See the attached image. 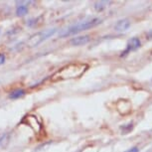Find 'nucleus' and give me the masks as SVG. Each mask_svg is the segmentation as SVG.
<instances>
[{
  "mask_svg": "<svg viewBox=\"0 0 152 152\" xmlns=\"http://www.w3.org/2000/svg\"><path fill=\"white\" fill-rule=\"evenodd\" d=\"M88 69V66L85 63H71L61 68L51 77V82L58 83L67 80L77 79L82 77Z\"/></svg>",
  "mask_w": 152,
  "mask_h": 152,
  "instance_id": "nucleus-1",
  "label": "nucleus"
},
{
  "mask_svg": "<svg viewBox=\"0 0 152 152\" xmlns=\"http://www.w3.org/2000/svg\"><path fill=\"white\" fill-rule=\"evenodd\" d=\"M100 23H102V19H99V18H94L91 20H88V21L78 23V24H75L73 26L67 28V29L62 30L61 32H60L59 36L61 37V38H63V37L75 35V34H78L80 32H82V31H85V30L96 27L97 25H99Z\"/></svg>",
  "mask_w": 152,
  "mask_h": 152,
  "instance_id": "nucleus-2",
  "label": "nucleus"
},
{
  "mask_svg": "<svg viewBox=\"0 0 152 152\" xmlns=\"http://www.w3.org/2000/svg\"><path fill=\"white\" fill-rule=\"evenodd\" d=\"M57 32V29L53 28V29H47L44 31H41V32H38L36 34H34L30 37L29 39L27 40L25 45L28 48H34L39 46L41 43H43L44 41H46L47 39H49L50 37H52L54 34Z\"/></svg>",
  "mask_w": 152,
  "mask_h": 152,
  "instance_id": "nucleus-3",
  "label": "nucleus"
},
{
  "mask_svg": "<svg viewBox=\"0 0 152 152\" xmlns=\"http://www.w3.org/2000/svg\"><path fill=\"white\" fill-rule=\"evenodd\" d=\"M21 122L28 125L29 127H31L36 133H39L40 131L42 130L43 125H42L41 121L39 120L38 117L36 115H33V114H28V115H26L22 119Z\"/></svg>",
  "mask_w": 152,
  "mask_h": 152,
  "instance_id": "nucleus-4",
  "label": "nucleus"
},
{
  "mask_svg": "<svg viewBox=\"0 0 152 152\" xmlns=\"http://www.w3.org/2000/svg\"><path fill=\"white\" fill-rule=\"evenodd\" d=\"M140 46H141V42H140V40L138 38H136V37L131 38L129 41L127 42L126 49L121 53V57H124V56L127 55L128 53L133 52V51H136L137 49L140 48Z\"/></svg>",
  "mask_w": 152,
  "mask_h": 152,
  "instance_id": "nucleus-5",
  "label": "nucleus"
},
{
  "mask_svg": "<svg viewBox=\"0 0 152 152\" xmlns=\"http://www.w3.org/2000/svg\"><path fill=\"white\" fill-rule=\"evenodd\" d=\"M91 41V37L88 35H84V36H78L70 40V44L73 46H83L88 44Z\"/></svg>",
  "mask_w": 152,
  "mask_h": 152,
  "instance_id": "nucleus-6",
  "label": "nucleus"
},
{
  "mask_svg": "<svg viewBox=\"0 0 152 152\" xmlns=\"http://www.w3.org/2000/svg\"><path fill=\"white\" fill-rule=\"evenodd\" d=\"M129 27H130V21L128 19H121L119 21H117L116 24L114 25V29L118 31V32L126 31Z\"/></svg>",
  "mask_w": 152,
  "mask_h": 152,
  "instance_id": "nucleus-7",
  "label": "nucleus"
},
{
  "mask_svg": "<svg viewBox=\"0 0 152 152\" xmlns=\"http://www.w3.org/2000/svg\"><path fill=\"white\" fill-rule=\"evenodd\" d=\"M25 94V91L22 90V88H17V90H14L13 91H11L9 94V97L12 99H17L22 97Z\"/></svg>",
  "mask_w": 152,
  "mask_h": 152,
  "instance_id": "nucleus-8",
  "label": "nucleus"
},
{
  "mask_svg": "<svg viewBox=\"0 0 152 152\" xmlns=\"http://www.w3.org/2000/svg\"><path fill=\"white\" fill-rule=\"evenodd\" d=\"M110 3V1H99L94 4V7L97 12H100V11L104 10Z\"/></svg>",
  "mask_w": 152,
  "mask_h": 152,
  "instance_id": "nucleus-9",
  "label": "nucleus"
},
{
  "mask_svg": "<svg viewBox=\"0 0 152 152\" xmlns=\"http://www.w3.org/2000/svg\"><path fill=\"white\" fill-rule=\"evenodd\" d=\"M28 13V7L26 5H23V4H20L19 6H17L16 8V14L18 16H25L26 14Z\"/></svg>",
  "mask_w": 152,
  "mask_h": 152,
  "instance_id": "nucleus-10",
  "label": "nucleus"
},
{
  "mask_svg": "<svg viewBox=\"0 0 152 152\" xmlns=\"http://www.w3.org/2000/svg\"><path fill=\"white\" fill-rule=\"evenodd\" d=\"M133 129V123L130 122L128 124H124L120 126V130H121L122 134H127L128 132H130L131 130Z\"/></svg>",
  "mask_w": 152,
  "mask_h": 152,
  "instance_id": "nucleus-11",
  "label": "nucleus"
},
{
  "mask_svg": "<svg viewBox=\"0 0 152 152\" xmlns=\"http://www.w3.org/2000/svg\"><path fill=\"white\" fill-rule=\"evenodd\" d=\"M9 137L10 135L8 133L4 134V135H2L0 137V147H4V146L7 144L8 141H9Z\"/></svg>",
  "mask_w": 152,
  "mask_h": 152,
  "instance_id": "nucleus-12",
  "label": "nucleus"
},
{
  "mask_svg": "<svg viewBox=\"0 0 152 152\" xmlns=\"http://www.w3.org/2000/svg\"><path fill=\"white\" fill-rule=\"evenodd\" d=\"M36 23H37V19H30L29 21L27 22V25H28V26H30V27H33Z\"/></svg>",
  "mask_w": 152,
  "mask_h": 152,
  "instance_id": "nucleus-13",
  "label": "nucleus"
},
{
  "mask_svg": "<svg viewBox=\"0 0 152 152\" xmlns=\"http://www.w3.org/2000/svg\"><path fill=\"white\" fill-rule=\"evenodd\" d=\"M5 55L4 54H0V65H2V64H4L5 63Z\"/></svg>",
  "mask_w": 152,
  "mask_h": 152,
  "instance_id": "nucleus-14",
  "label": "nucleus"
},
{
  "mask_svg": "<svg viewBox=\"0 0 152 152\" xmlns=\"http://www.w3.org/2000/svg\"><path fill=\"white\" fill-rule=\"evenodd\" d=\"M125 152H139V148H138V147H136V146H134V147L130 148V149H128V150H127V151H125Z\"/></svg>",
  "mask_w": 152,
  "mask_h": 152,
  "instance_id": "nucleus-15",
  "label": "nucleus"
}]
</instances>
